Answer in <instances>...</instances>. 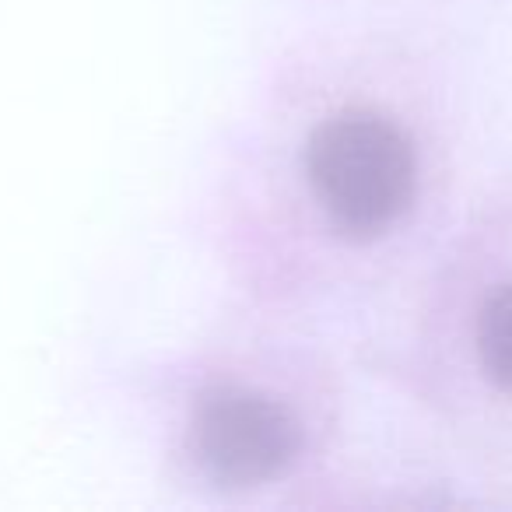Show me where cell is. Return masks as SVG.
Here are the masks:
<instances>
[{
  "mask_svg": "<svg viewBox=\"0 0 512 512\" xmlns=\"http://www.w3.org/2000/svg\"><path fill=\"white\" fill-rule=\"evenodd\" d=\"M474 365L498 393L512 397V278L491 285L477 299L470 320Z\"/></svg>",
  "mask_w": 512,
  "mask_h": 512,
  "instance_id": "cell-3",
  "label": "cell"
},
{
  "mask_svg": "<svg viewBox=\"0 0 512 512\" xmlns=\"http://www.w3.org/2000/svg\"><path fill=\"white\" fill-rule=\"evenodd\" d=\"M428 183V137L376 39L316 18L256 57L183 228L221 299L334 334L411 239Z\"/></svg>",
  "mask_w": 512,
  "mask_h": 512,
  "instance_id": "cell-1",
  "label": "cell"
},
{
  "mask_svg": "<svg viewBox=\"0 0 512 512\" xmlns=\"http://www.w3.org/2000/svg\"><path fill=\"white\" fill-rule=\"evenodd\" d=\"M99 400L148 477L200 512H323L348 488V379L334 334L221 299L116 362Z\"/></svg>",
  "mask_w": 512,
  "mask_h": 512,
  "instance_id": "cell-2",
  "label": "cell"
}]
</instances>
